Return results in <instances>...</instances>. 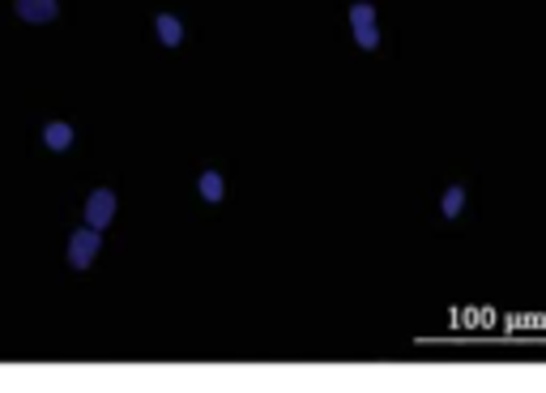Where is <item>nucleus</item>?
Returning <instances> with one entry per match:
<instances>
[{"label": "nucleus", "mask_w": 546, "mask_h": 393, "mask_svg": "<svg viewBox=\"0 0 546 393\" xmlns=\"http://www.w3.org/2000/svg\"><path fill=\"white\" fill-rule=\"evenodd\" d=\"M461 206H465V193H461V188H448V193H444V218H457Z\"/></svg>", "instance_id": "6e6552de"}, {"label": "nucleus", "mask_w": 546, "mask_h": 393, "mask_svg": "<svg viewBox=\"0 0 546 393\" xmlns=\"http://www.w3.org/2000/svg\"><path fill=\"white\" fill-rule=\"evenodd\" d=\"M111 218H116V193H107V188H99V193H90L86 201V227L103 231Z\"/></svg>", "instance_id": "f03ea898"}, {"label": "nucleus", "mask_w": 546, "mask_h": 393, "mask_svg": "<svg viewBox=\"0 0 546 393\" xmlns=\"http://www.w3.org/2000/svg\"><path fill=\"white\" fill-rule=\"evenodd\" d=\"M43 141H47L52 150H69V146H73V129L56 120V124H47V129H43Z\"/></svg>", "instance_id": "39448f33"}, {"label": "nucleus", "mask_w": 546, "mask_h": 393, "mask_svg": "<svg viewBox=\"0 0 546 393\" xmlns=\"http://www.w3.org/2000/svg\"><path fill=\"white\" fill-rule=\"evenodd\" d=\"M158 39H163L167 47H180V39H184V26L171 18V13H158Z\"/></svg>", "instance_id": "423d86ee"}, {"label": "nucleus", "mask_w": 546, "mask_h": 393, "mask_svg": "<svg viewBox=\"0 0 546 393\" xmlns=\"http://www.w3.org/2000/svg\"><path fill=\"white\" fill-rule=\"evenodd\" d=\"M18 13L26 22H52L56 18V0H18Z\"/></svg>", "instance_id": "20e7f679"}, {"label": "nucleus", "mask_w": 546, "mask_h": 393, "mask_svg": "<svg viewBox=\"0 0 546 393\" xmlns=\"http://www.w3.org/2000/svg\"><path fill=\"white\" fill-rule=\"evenodd\" d=\"M350 26H355V39H359V47H372L380 43V30H376V9L372 5H355L350 9Z\"/></svg>", "instance_id": "7ed1b4c3"}, {"label": "nucleus", "mask_w": 546, "mask_h": 393, "mask_svg": "<svg viewBox=\"0 0 546 393\" xmlns=\"http://www.w3.org/2000/svg\"><path fill=\"white\" fill-rule=\"evenodd\" d=\"M99 248H103V240H99V231H94V227L73 231V240H69V265H73V270H86V265L99 257Z\"/></svg>", "instance_id": "f257e3e1"}, {"label": "nucleus", "mask_w": 546, "mask_h": 393, "mask_svg": "<svg viewBox=\"0 0 546 393\" xmlns=\"http://www.w3.org/2000/svg\"><path fill=\"white\" fill-rule=\"evenodd\" d=\"M201 197L205 201H218L222 197V176H218V171H205V176H201Z\"/></svg>", "instance_id": "0eeeda50"}]
</instances>
